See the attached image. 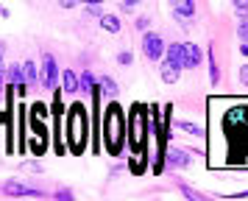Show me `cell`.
<instances>
[{
	"mask_svg": "<svg viewBox=\"0 0 248 201\" xmlns=\"http://www.w3.org/2000/svg\"><path fill=\"white\" fill-rule=\"evenodd\" d=\"M6 76H9V81H12L14 87L17 84H25V76H23V65H12L9 70H6Z\"/></svg>",
	"mask_w": 248,
	"mask_h": 201,
	"instance_id": "14",
	"label": "cell"
},
{
	"mask_svg": "<svg viewBox=\"0 0 248 201\" xmlns=\"http://www.w3.org/2000/svg\"><path fill=\"white\" fill-rule=\"evenodd\" d=\"M98 89H103L106 95H117V84H114V78H109V76H101V81H98Z\"/></svg>",
	"mask_w": 248,
	"mask_h": 201,
	"instance_id": "15",
	"label": "cell"
},
{
	"mask_svg": "<svg viewBox=\"0 0 248 201\" xmlns=\"http://www.w3.org/2000/svg\"><path fill=\"white\" fill-rule=\"evenodd\" d=\"M78 89H81V92H90V89H92V76H90V73H81Z\"/></svg>",
	"mask_w": 248,
	"mask_h": 201,
	"instance_id": "18",
	"label": "cell"
},
{
	"mask_svg": "<svg viewBox=\"0 0 248 201\" xmlns=\"http://www.w3.org/2000/svg\"><path fill=\"white\" fill-rule=\"evenodd\" d=\"M168 165H173V168H187L192 162V156L190 154H184V151H179V148H168Z\"/></svg>",
	"mask_w": 248,
	"mask_h": 201,
	"instance_id": "9",
	"label": "cell"
},
{
	"mask_svg": "<svg viewBox=\"0 0 248 201\" xmlns=\"http://www.w3.org/2000/svg\"><path fill=\"white\" fill-rule=\"evenodd\" d=\"M23 76H25V84H34L36 78H39V73H36V65H34V62H25V65H23Z\"/></svg>",
	"mask_w": 248,
	"mask_h": 201,
	"instance_id": "16",
	"label": "cell"
},
{
	"mask_svg": "<svg viewBox=\"0 0 248 201\" xmlns=\"http://www.w3.org/2000/svg\"><path fill=\"white\" fill-rule=\"evenodd\" d=\"M101 28L109 34H120V17H114V14H101Z\"/></svg>",
	"mask_w": 248,
	"mask_h": 201,
	"instance_id": "13",
	"label": "cell"
},
{
	"mask_svg": "<svg viewBox=\"0 0 248 201\" xmlns=\"http://www.w3.org/2000/svg\"><path fill=\"white\" fill-rule=\"evenodd\" d=\"M209 78H212V84H217V67H215V59H212V67H209Z\"/></svg>",
	"mask_w": 248,
	"mask_h": 201,
	"instance_id": "24",
	"label": "cell"
},
{
	"mask_svg": "<svg viewBox=\"0 0 248 201\" xmlns=\"http://www.w3.org/2000/svg\"><path fill=\"white\" fill-rule=\"evenodd\" d=\"M123 143H125L123 112H120V106H117V103H112V106H109V112H106V148L117 156V154H120V148H123Z\"/></svg>",
	"mask_w": 248,
	"mask_h": 201,
	"instance_id": "1",
	"label": "cell"
},
{
	"mask_svg": "<svg viewBox=\"0 0 248 201\" xmlns=\"http://www.w3.org/2000/svg\"><path fill=\"white\" fill-rule=\"evenodd\" d=\"M184 59H187V67H198L201 65V59H203L201 48L192 45V42H184Z\"/></svg>",
	"mask_w": 248,
	"mask_h": 201,
	"instance_id": "11",
	"label": "cell"
},
{
	"mask_svg": "<svg viewBox=\"0 0 248 201\" xmlns=\"http://www.w3.org/2000/svg\"><path fill=\"white\" fill-rule=\"evenodd\" d=\"M179 129L181 132H187V134H195V137H201L203 134L201 126H195V123H190V120H179Z\"/></svg>",
	"mask_w": 248,
	"mask_h": 201,
	"instance_id": "17",
	"label": "cell"
},
{
	"mask_svg": "<svg viewBox=\"0 0 248 201\" xmlns=\"http://www.w3.org/2000/svg\"><path fill=\"white\" fill-rule=\"evenodd\" d=\"M62 89H64L67 95H76V92H78V73H76V70H64V73H62Z\"/></svg>",
	"mask_w": 248,
	"mask_h": 201,
	"instance_id": "10",
	"label": "cell"
},
{
	"mask_svg": "<svg viewBox=\"0 0 248 201\" xmlns=\"http://www.w3.org/2000/svg\"><path fill=\"white\" fill-rule=\"evenodd\" d=\"M134 25H137V31H145L148 25H151V20H148V17H137Z\"/></svg>",
	"mask_w": 248,
	"mask_h": 201,
	"instance_id": "23",
	"label": "cell"
},
{
	"mask_svg": "<svg viewBox=\"0 0 248 201\" xmlns=\"http://www.w3.org/2000/svg\"><path fill=\"white\" fill-rule=\"evenodd\" d=\"M59 6H62V9H73V6H76V0H59Z\"/></svg>",
	"mask_w": 248,
	"mask_h": 201,
	"instance_id": "25",
	"label": "cell"
},
{
	"mask_svg": "<svg viewBox=\"0 0 248 201\" xmlns=\"http://www.w3.org/2000/svg\"><path fill=\"white\" fill-rule=\"evenodd\" d=\"M159 78H162L165 84H176V81H179V67L170 65V62H162V65H159Z\"/></svg>",
	"mask_w": 248,
	"mask_h": 201,
	"instance_id": "12",
	"label": "cell"
},
{
	"mask_svg": "<svg viewBox=\"0 0 248 201\" xmlns=\"http://www.w3.org/2000/svg\"><path fill=\"white\" fill-rule=\"evenodd\" d=\"M3 193H9V196H42V190L25 187L20 182H6V184H3Z\"/></svg>",
	"mask_w": 248,
	"mask_h": 201,
	"instance_id": "8",
	"label": "cell"
},
{
	"mask_svg": "<svg viewBox=\"0 0 248 201\" xmlns=\"http://www.w3.org/2000/svg\"><path fill=\"white\" fill-rule=\"evenodd\" d=\"M84 137H87V112L81 106H73L70 109V140H73L76 154L84 151Z\"/></svg>",
	"mask_w": 248,
	"mask_h": 201,
	"instance_id": "2",
	"label": "cell"
},
{
	"mask_svg": "<svg viewBox=\"0 0 248 201\" xmlns=\"http://www.w3.org/2000/svg\"><path fill=\"white\" fill-rule=\"evenodd\" d=\"M240 84H243V87H248V62L240 67Z\"/></svg>",
	"mask_w": 248,
	"mask_h": 201,
	"instance_id": "22",
	"label": "cell"
},
{
	"mask_svg": "<svg viewBox=\"0 0 248 201\" xmlns=\"http://www.w3.org/2000/svg\"><path fill=\"white\" fill-rule=\"evenodd\" d=\"M117 62H120V65H125V67H128V65H131V62H134V56L128 53V50H123V53H117Z\"/></svg>",
	"mask_w": 248,
	"mask_h": 201,
	"instance_id": "20",
	"label": "cell"
},
{
	"mask_svg": "<svg viewBox=\"0 0 248 201\" xmlns=\"http://www.w3.org/2000/svg\"><path fill=\"white\" fill-rule=\"evenodd\" d=\"M142 106H134V117H131V148L140 151L142 148V134H145V123H142Z\"/></svg>",
	"mask_w": 248,
	"mask_h": 201,
	"instance_id": "4",
	"label": "cell"
},
{
	"mask_svg": "<svg viewBox=\"0 0 248 201\" xmlns=\"http://www.w3.org/2000/svg\"><path fill=\"white\" fill-rule=\"evenodd\" d=\"M165 62H170V65H176L179 70H184L187 67V59H184V42H173V45H165Z\"/></svg>",
	"mask_w": 248,
	"mask_h": 201,
	"instance_id": "5",
	"label": "cell"
},
{
	"mask_svg": "<svg viewBox=\"0 0 248 201\" xmlns=\"http://www.w3.org/2000/svg\"><path fill=\"white\" fill-rule=\"evenodd\" d=\"M137 3H140V0H125V6H137Z\"/></svg>",
	"mask_w": 248,
	"mask_h": 201,
	"instance_id": "28",
	"label": "cell"
},
{
	"mask_svg": "<svg viewBox=\"0 0 248 201\" xmlns=\"http://www.w3.org/2000/svg\"><path fill=\"white\" fill-rule=\"evenodd\" d=\"M6 76V67H3V59H0V78Z\"/></svg>",
	"mask_w": 248,
	"mask_h": 201,
	"instance_id": "27",
	"label": "cell"
},
{
	"mask_svg": "<svg viewBox=\"0 0 248 201\" xmlns=\"http://www.w3.org/2000/svg\"><path fill=\"white\" fill-rule=\"evenodd\" d=\"M0 14H6V9H0Z\"/></svg>",
	"mask_w": 248,
	"mask_h": 201,
	"instance_id": "30",
	"label": "cell"
},
{
	"mask_svg": "<svg viewBox=\"0 0 248 201\" xmlns=\"http://www.w3.org/2000/svg\"><path fill=\"white\" fill-rule=\"evenodd\" d=\"M232 3H234L237 14H246V11H248V0H232Z\"/></svg>",
	"mask_w": 248,
	"mask_h": 201,
	"instance_id": "21",
	"label": "cell"
},
{
	"mask_svg": "<svg viewBox=\"0 0 248 201\" xmlns=\"http://www.w3.org/2000/svg\"><path fill=\"white\" fill-rule=\"evenodd\" d=\"M81 3H87V6H90V3H103V0H81Z\"/></svg>",
	"mask_w": 248,
	"mask_h": 201,
	"instance_id": "29",
	"label": "cell"
},
{
	"mask_svg": "<svg viewBox=\"0 0 248 201\" xmlns=\"http://www.w3.org/2000/svg\"><path fill=\"white\" fill-rule=\"evenodd\" d=\"M142 53H145L148 59L159 62V59L165 56V39H162L159 34H151V31H148L145 36H142Z\"/></svg>",
	"mask_w": 248,
	"mask_h": 201,
	"instance_id": "3",
	"label": "cell"
},
{
	"mask_svg": "<svg viewBox=\"0 0 248 201\" xmlns=\"http://www.w3.org/2000/svg\"><path fill=\"white\" fill-rule=\"evenodd\" d=\"M240 53H243V56H248V42H243V48H240Z\"/></svg>",
	"mask_w": 248,
	"mask_h": 201,
	"instance_id": "26",
	"label": "cell"
},
{
	"mask_svg": "<svg viewBox=\"0 0 248 201\" xmlns=\"http://www.w3.org/2000/svg\"><path fill=\"white\" fill-rule=\"evenodd\" d=\"M56 78H59V65L50 53H45V87L56 89Z\"/></svg>",
	"mask_w": 248,
	"mask_h": 201,
	"instance_id": "6",
	"label": "cell"
},
{
	"mask_svg": "<svg viewBox=\"0 0 248 201\" xmlns=\"http://www.w3.org/2000/svg\"><path fill=\"white\" fill-rule=\"evenodd\" d=\"M237 36H240L243 42H248V20H240V25H237Z\"/></svg>",
	"mask_w": 248,
	"mask_h": 201,
	"instance_id": "19",
	"label": "cell"
},
{
	"mask_svg": "<svg viewBox=\"0 0 248 201\" xmlns=\"http://www.w3.org/2000/svg\"><path fill=\"white\" fill-rule=\"evenodd\" d=\"M170 9L176 17H195V0H170Z\"/></svg>",
	"mask_w": 248,
	"mask_h": 201,
	"instance_id": "7",
	"label": "cell"
}]
</instances>
